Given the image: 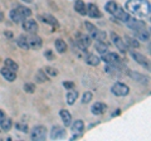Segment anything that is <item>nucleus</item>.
Wrapping results in <instances>:
<instances>
[{
    "label": "nucleus",
    "mask_w": 151,
    "mask_h": 141,
    "mask_svg": "<svg viewBox=\"0 0 151 141\" xmlns=\"http://www.w3.org/2000/svg\"><path fill=\"white\" fill-rule=\"evenodd\" d=\"M43 70H44L47 74H48L49 77H55V76H58V70H57L55 68H53V67H45Z\"/></svg>",
    "instance_id": "33"
},
{
    "label": "nucleus",
    "mask_w": 151,
    "mask_h": 141,
    "mask_svg": "<svg viewBox=\"0 0 151 141\" xmlns=\"http://www.w3.org/2000/svg\"><path fill=\"white\" fill-rule=\"evenodd\" d=\"M105 8H106V10H107L108 13L112 14V15L115 17V18H117V19H120L121 22L126 23L127 20L130 19V14L127 13L125 9H122L116 1H113V0L108 1V3L106 4Z\"/></svg>",
    "instance_id": "2"
},
{
    "label": "nucleus",
    "mask_w": 151,
    "mask_h": 141,
    "mask_svg": "<svg viewBox=\"0 0 151 141\" xmlns=\"http://www.w3.org/2000/svg\"><path fill=\"white\" fill-rule=\"evenodd\" d=\"M34 79H35L37 83H44V82L49 81V76L44 72L43 69H39V70H37V73L34 76Z\"/></svg>",
    "instance_id": "21"
},
{
    "label": "nucleus",
    "mask_w": 151,
    "mask_h": 141,
    "mask_svg": "<svg viewBox=\"0 0 151 141\" xmlns=\"http://www.w3.org/2000/svg\"><path fill=\"white\" fill-rule=\"evenodd\" d=\"M4 67H6V68L12 69V70H15V72L19 69L18 63L15 62V60H13L12 58H6L5 60H4Z\"/></svg>",
    "instance_id": "30"
},
{
    "label": "nucleus",
    "mask_w": 151,
    "mask_h": 141,
    "mask_svg": "<svg viewBox=\"0 0 151 141\" xmlns=\"http://www.w3.org/2000/svg\"><path fill=\"white\" fill-rule=\"evenodd\" d=\"M44 57H45V59H48V60H53V59H54V53H53V50H52V49H45Z\"/></svg>",
    "instance_id": "37"
},
{
    "label": "nucleus",
    "mask_w": 151,
    "mask_h": 141,
    "mask_svg": "<svg viewBox=\"0 0 151 141\" xmlns=\"http://www.w3.org/2000/svg\"><path fill=\"white\" fill-rule=\"evenodd\" d=\"M74 9L76 12L81 15H86V4H84L83 0H76L74 3Z\"/></svg>",
    "instance_id": "26"
},
{
    "label": "nucleus",
    "mask_w": 151,
    "mask_h": 141,
    "mask_svg": "<svg viewBox=\"0 0 151 141\" xmlns=\"http://www.w3.org/2000/svg\"><path fill=\"white\" fill-rule=\"evenodd\" d=\"M86 14L91 18H101L102 17V13L100 12L98 6L93 3H89L86 5Z\"/></svg>",
    "instance_id": "12"
},
{
    "label": "nucleus",
    "mask_w": 151,
    "mask_h": 141,
    "mask_svg": "<svg viewBox=\"0 0 151 141\" xmlns=\"http://www.w3.org/2000/svg\"><path fill=\"white\" fill-rule=\"evenodd\" d=\"M17 44L22 49H24V50H28V49H30L29 48V44H28V40H27V37L25 35H19L18 37V39H17Z\"/></svg>",
    "instance_id": "28"
},
{
    "label": "nucleus",
    "mask_w": 151,
    "mask_h": 141,
    "mask_svg": "<svg viewBox=\"0 0 151 141\" xmlns=\"http://www.w3.org/2000/svg\"><path fill=\"white\" fill-rule=\"evenodd\" d=\"M24 91L28 93H34L35 91V86L33 83H25L24 84Z\"/></svg>",
    "instance_id": "35"
},
{
    "label": "nucleus",
    "mask_w": 151,
    "mask_h": 141,
    "mask_svg": "<svg viewBox=\"0 0 151 141\" xmlns=\"http://www.w3.org/2000/svg\"><path fill=\"white\" fill-rule=\"evenodd\" d=\"M125 9L127 13L134 14L139 18H149L151 13V5L149 0H127Z\"/></svg>",
    "instance_id": "1"
},
{
    "label": "nucleus",
    "mask_w": 151,
    "mask_h": 141,
    "mask_svg": "<svg viewBox=\"0 0 151 141\" xmlns=\"http://www.w3.org/2000/svg\"><path fill=\"white\" fill-rule=\"evenodd\" d=\"M84 27H86V29L88 32V34L89 37H91V39H96L97 38V35H98V28L96 25H93L92 23H89V22H86L84 23Z\"/></svg>",
    "instance_id": "20"
},
{
    "label": "nucleus",
    "mask_w": 151,
    "mask_h": 141,
    "mask_svg": "<svg viewBox=\"0 0 151 141\" xmlns=\"http://www.w3.org/2000/svg\"><path fill=\"white\" fill-rule=\"evenodd\" d=\"M0 74L3 76L4 79H6L8 82H14L17 79V72L15 70H12V69H9L6 67H4L0 69Z\"/></svg>",
    "instance_id": "16"
},
{
    "label": "nucleus",
    "mask_w": 151,
    "mask_h": 141,
    "mask_svg": "<svg viewBox=\"0 0 151 141\" xmlns=\"http://www.w3.org/2000/svg\"><path fill=\"white\" fill-rule=\"evenodd\" d=\"M117 115H120V111H116V112H113L112 116H117Z\"/></svg>",
    "instance_id": "41"
},
{
    "label": "nucleus",
    "mask_w": 151,
    "mask_h": 141,
    "mask_svg": "<svg viewBox=\"0 0 151 141\" xmlns=\"http://www.w3.org/2000/svg\"><path fill=\"white\" fill-rule=\"evenodd\" d=\"M127 74H129V76L136 82H140L142 84H147L149 83V78L146 76H144V74L139 73V72H132V70H130V72H127Z\"/></svg>",
    "instance_id": "17"
},
{
    "label": "nucleus",
    "mask_w": 151,
    "mask_h": 141,
    "mask_svg": "<svg viewBox=\"0 0 151 141\" xmlns=\"http://www.w3.org/2000/svg\"><path fill=\"white\" fill-rule=\"evenodd\" d=\"M15 127L19 130V131H22V132H29V129H28V125L27 124H15Z\"/></svg>",
    "instance_id": "36"
},
{
    "label": "nucleus",
    "mask_w": 151,
    "mask_h": 141,
    "mask_svg": "<svg viewBox=\"0 0 151 141\" xmlns=\"http://www.w3.org/2000/svg\"><path fill=\"white\" fill-rule=\"evenodd\" d=\"M9 17H10L12 22L15 23V24H19V23H22L23 20L25 19V18L23 17L22 14L17 10V9H13V10H10V13H9Z\"/></svg>",
    "instance_id": "22"
},
{
    "label": "nucleus",
    "mask_w": 151,
    "mask_h": 141,
    "mask_svg": "<svg viewBox=\"0 0 151 141\" xmlns=\"http://www.w3.org/2000/svg\"><path fill=\"white\" fill-rule=\"evenodd\" d=\"M111 92H112L115 96H117V97H125V96L129 95L130 88H129V86H127V84H125V83L116 82V83L111 87Z\"/></svg>",
    "instance_id": "4"
},
{
    "label": "nucleus",
    "mask_w": 151,
    "mask_h": 141,
    "mask_svg": "<svg viewBox=\"0 0 151 141\" xmlns=\"http://www.w3.org/2000/svg\"><path fill=\"white\" fill-rule=\"evenodd\" d=\"M111 40H112V43H113V45L116 47V49H119L121 53H126L127 50V48H129V47L126 45V43H125V40L121 38V37L119 35V34H116L115 32H112L111 33Z\"/></svg>",
    "instance_id": "5"
},
{
    "label": "nucleus",
    "mask_w": 151,
    "mask_h": 141,
    "mask_svg": "<svg viewBox=\"0 0 151 141\" xmlns=\"http://www.w3.org/2000/svg\"><path fill=\"white\" fill-rule=\"evenodd\" d=\"M84 130V122L82 120H76L72 125V131L74 134H79L81 135Z\"/></svg>",
    "instance_id": "25"
},
{
    "label": "nucleus",
    "mask_w": 151,
    "mask_h": 141,
    "mask_svg": "<svg viewBox=\"0 0 151 141\" xmlns=\"http://www.w3.org/2000/svg\"><path fill=\"white\" fill-rule=\"evenodd\" d=\"M130 54H131V57L134 58L135 62H137L139 64H141L146 69H150V63H149V60H147V58H146L145 55H142L141 53H139V52H136V50H131Z\"/></svg>",
    "instance_id": "10"
},
{
    "label": "nucleus",
    "mask_w": 151,
    "mask_h": 141,
    "mask_svg": "<svg viewBox=\"0 0 151 141\" xmlns=\"http://www.w3.org/2000/svg\"><path fill=\"white\" fill-rule=\"evenodd\" d=\"M92 98H93L92 92L87 91V92H84V93H83V96H82V102H83V103H88V102H91Z\"/></svg>",
    "instance_id": "34"
},
{
    "label": "nucleus",
    "mask_w": 151,
    "mask_h": 141,
    "mask_svg": "<svg viewBox=\"0 0 151 141\" xmlns=\"http://www.w3.org/2000/svg\"><path fill=\"white\" fill-rule=\"evenodd\" d=\"M3 19H4V14L0 12V22H3Z\"/></svg>",
    "instance_id": "39"
},
{
    "label": "nucleus",
    "mask_w": 151,
    "mask_h": 141,
    "mask_svg": "<svg viewBox=\"0 0 151 141\" xmlns=\"http://www.w3.org/2000/svg\"><path fill=\"white\" fill-rule=\"evenodd\" d=\"M67 135V131L64 127L60 126H53V129L50 131V139L52 140H59V139H64Z\"/></svg>",
    "instance_id": "11"
},
{
    "label": "nucleus",
    "mask_w": 151,
    "mask_h": 141,
    "mask_svg": "<svg viewBox=\"0 0 151 141\" xmlns=\"http://www.w3.org/2000/svg\"><path fill=\"white\" fill-rule=\"evenodd\" d=\"M17 10L20 13L24 18H29V17L32 15V10H30L29 8H27V6H18Z\"/></svg>",
    "instance_id": "32"
},
{
    "label": "nucleus",
    "mask_w": 151,
    "mask_h": 141,
    "mask_svg": "<svg viewBox=\"0 0 151 141\" xmlns=\"http://www.w3.org/2000/svg\"><path fill=\"white\" fill-rule=\"evenodd\" d=\"M59 116H60V119H62L64 126H69L70 124H72V115L69 114V111L60 110L59 111Z\"/></svg>",
    "instance_id": "23"
},
{
    "label": "nucleus",
    "mask_w": 151,
    "mask_h": 141,
    "mask_svg": "<svg viewBox=\"0 0 151 141\" xmlns=\"http://www.w3.org/2000/svg\"><path fill=\"white\" fill-rule=\"evenodd\" d=\"M63 86L65 90H72V88H74V83L73 82H63Z\"/></svg>",
    "instance_id": "38"
},
{
    "label": "nucleus",
    "mask_w": 151,
    "mask_h": 141,
    "mask_svg": "<svg viewBox=\"0 0 151 141\" xmlns=\"http://www.w3.org/2000/svg\"><path fill=\"white\" fill-rule=\"evenodd\" d=\"M78 98V92L72 88V90H68V93H67V103L68 105H73L76 102V100Z\"/></svg>",
    "instance_id": "27"
},
{
    "label": "nucleus",
    "mask_w": 151,
    "mask_h": 141,
    "mask_svg": "<svg viewBox=\"0 0 151 141\" xmlns=\"http://www.w3.org/2000/svg\"><path fill=\"white\" fill-rule=\"evenodd\" d=\"M135 35L136 38L142 40V42H149L150 40V32L147 29V27H142V28H137L135 29Z\"/></svg>",
    "instance_id": "14"
},
{
    "label": "nucleus",
    "mask_w": 151,
    "mask_h": 141,
    "mask_svg": "<svg viewBox=\"0 0 151 141\" xmlns=\"http://www.w3.org/2000/svg\"><path fill=\"white\" fill-rule=\"evenodd\" d=\"M125 43L127 47H131V48H139L140 47V43H139V40L136 39V38H132V37H129V35H126L125 37Z\"/></svg>",
    "instance_id": "29"
},
{
    "label": "nucleus",
    "mask_w": 151,
    "mask_h": 141,
    "mask_svg": "<svg viewBox=\"0 0 151 141\" xmlns=\"http://www.w3.org/2000/svg\"><path fill=\"white\" fill-rule=\"evenodd\" d=\"M83 59H84V62H86L87 64L93 65V67H97V65L100 64V62H101V58H98L96 54H92V53H87L83 57Z\"/></svg>",
    "instance_id": "18"
},
{
    "label": "nucleus",
    "mask_w": 151,
    "mask_h": 141,
    "mask_svg": "<svg viewBox=\"0 0 151 141\" xmlns=\"http://www.w3.org/2000/svg\"><path fill=\"white\" fill-rule=\"evenodd\" d=\"M27 40H28V44H29V48L32 49H40L42 45H43V40L39 35H37V33L34 34H30L27 37Z\"/></svg>",
    "instance_id": "7"
},
{
    "label": "nucleus",
    "mask_w": 151,
    "mask_h": 141,
    "mask_svg": "<svg viewBox=\"0 0 151 141\" xmlns=\"http://www.w3.org/2000/svg\"><path fill=\"white\" fill-rule=\"evenodd\" d=\"M12 126H13L12 120L9 119L8 116H5V114L0 110V127H1V130L6 132V131H9L12 129Z\"/></svg>",
    "instance_id": "15"
},
{
    "label": "nucleus",
    "mask_w": 151,
    "mask_h": 141,
    "mask_svg": "<svg viewBox=\"0 0 151 141\" xmlns=\"http://www.w3.org/2000/svg\"><path fill=\"white\" fill-rule=\"evenodd\" d=\"M107 110V106L105 105V103H102V102H96L94 105H92L91 107V111H92V114L93 115H102V114H105Z\"/></svg>",
    "instance_id": "19"
},
{
    "label": "nucleus",
    "mask_w": 151,
    "mask_h": 141,
    "mask_svg": "<svg viewBox=\"0 0 151 141\" xmlns=\"http://www.w3.org/2000/svg\"><path fill=\"white\" fill-rule=\"evenodd\" d=\"M38 19H40L43 23H45V24L52 25L53 28H55V29H58V28L60 27L58 20H57L53 15H50V14H43V15H39L38 17Z\"/></svg>",
    "instance_id": "13"
},
{
    "label": "nucleus",
    "mask_w": 151,
    "mask_h": 141,
    "mask_svg": "<svg viewBox=\"0 0 151 141\" xmlns=\"http://www.w3.org/2000/svg\"><path fill=\"white\" fill-rule=\"evenodd\" d=\"M54 47H55V50L58 52L59 54H63V53H65V50H67V44H65V42L63 39H60V38L55 39Z\"/></svg>",
    "instance_id": "24"
},
{
    "label": "nucleus",
    "mask_w": 151,
    "mask_h": 141,
    "mask_svg": "<svg viewBox=\"0 0 151 141\" xmlns=\"http://www.w3.org/2000/svg\"><path fill=\"white\" fill-rule=\"evenodd\" d=\"M30 137L32 140H35V141H43L47 139V129L44 126H35L34 129L32 130L30 132Z\"/></svg>",
    "instance_id": "6"
},
{
    "label": "nucleus",
    "mask_w": 151,
    "mask_h": 141,
    "mask_svg": "<svg viewBox=\"0 0 151 141\" xmlns=\"http://www.w3.org/2000/svg\"><path fill=\"white\" fill-rule=\"evenodd\" d=\"M22 23H23V29L28 32L29 34H34V33H37L38 29H39L38 23L34 19H24Z\"/></svg>",
    "instance_id": "9"
},
{
    "label": "nucleus",
    "mask_w": 151,
    "mask_h": 141,
    "mask_svg": "<svg viewBox=\"0 0 151 141\" xmlns=\"http://www.w3.org/2000/svg\"><path fill=\"white\" fill-rule=\"evenodd\" d=\"M76 45L82 50H87V48L91 45V37L86 34H78L76 38Z\"/></svg>",
    "instance_id": "8"
},
{
    "label": "nucleus",
    "mask_w": 151,
    "mask_h": 141,
    "mask_svg": "<svg viewBox=\"0 0 151 141\" xmlns=\"http://www.w3.org/2000/svg\"><path fill=\"white\" fill-rule=\"evenodd\" d=\"M5 34L9 37V38H12V37H13V35H12V33H5Z\"/></svg>",
    "instance_id": "42"
},
{
    "label": "nucleus",
    "mask_w": 151,
    "mask_h": 141,
    "mask_svg": "<svg viewBox=\"0 0 151 141\" xmlns=\"http://www.w3.org/2000/svg\"><path fill=\"white\" fill-rule=\"evenodd\" d=\"M101 60H103L107 64H112V65H117V67L121 68H126V65L122 63V59L117 55L116 53H112V52H106V53L102 54Z\"/></svg>",
    "instance_id": "3"
},
{
    "label": "nucleus",
    "mask_w": 151,
    "mask_h": 141,
    "mask_svg": "<svg viewBox=\"0 0 151 141\" xmlns=\"http://www.w3.org/2000/svg\"><path fill=\"white\" fill-rule=\"evenodd\" d=\"M22 1H24V3H27V4H30L33 0H22Z\"/></svg>",
    "instance_id": "40"
},
{
    "label": "nucleus",
    "mask_w": 151,
    "mask_h": 141,
    "mask_svg": "<svg viewBox=\"0 0 151 141\" xmlns=\"http://www.w3.org/2000/svg\"><path fill=\"white\" fill-rule=\"evenodd\" d=\"M96 49L100 54H103L106 53V52H108V45L106 44V42H96Z\"/></svg>",
    "instance_id": "31"
}]
</instances>
